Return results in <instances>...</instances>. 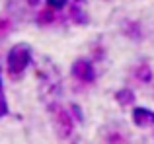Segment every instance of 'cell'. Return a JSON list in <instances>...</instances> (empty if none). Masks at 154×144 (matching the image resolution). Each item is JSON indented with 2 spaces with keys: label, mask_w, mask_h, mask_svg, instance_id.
Segmentation results:
<instances>
[{
  "label": "cell",
  "mask_w": 154,
  "mask_h": 144,
  "mask_svg": "<svg viewBox=\"0 0 154 144\" xmlns=\"http://www.w3.org/2000/svg\"><path fill=\"white\" fill-rule=\"evenodd\" d=\"M31 62V47L27 43L14 45L6 55V70L12 80H20Z\"/></svg>",
  "instance_id": "cell-1"
},
{
  "label": "cell",
  "mask_w": 154,
  "mask_h": 144,
  "mask_svg": "<svg viewBox=\"0 0 154 144\" xmlns=\"http://www.w3.org/2000/svg\"><path fill=\"white\" fill-rule=\"evenodd\" d=\"M37 78L39 84H41V90L45 92V95H57L60 88V76L59 70L55 68V64L49 61V58H43V62L37 66Z\"/></svg>",
  "instance_id": "cell-2"
},
{
  "label": "cell",
  "mask_w": 154,
  "mask_h": 144,
  "mask_svg": "<svg viewBox=\"0 0 154 144\" xmlns=\"http://www.w3.org/2000/svg\"><path fill=\"white\" fill-rule=\"evenodd\" d=\"M49 111L53 115V123H55V130L60 138H68L72 134V129H74V119L70 117L66 109H63L57 103H49Z\"/></svg>",
  "instance_id": "cell-3"
},
{
  "label": "cell",
  "mask_w": 154,
  "mask_h": 144,
  "mask_svg": "<svg viewBox=\"0 0 154 144\" xmlns=\"http://www.w3.org/2000/svg\"><path fill=\"white\" fill-rule=\"evenodd\" d=\"M70 74L74 76L78 82H82V84H92L96 80V68H94V64H92L90 58H84V57L76 58V61L72 62Z\"/></svg>",
  "instance_id": "cell-4"
},
{
  "label": "cell",
  "mask_w": 154,
  "mask_h": 144,
  "mask_svg": "<svg viewBox=\"0 0 154 144\" xmlns=\"http://www.w3.org/2000/svg\"><path fill=\"white\" fill-rule=\"evenodd\" d=\"M68 18L76 26H88L90 14H88V0H72L68 8Z\"/></svg>",
  "instance_id": "cell-5"
},
{
  "label": "cell",
  "mask_w": 154,
  "mask_h": 144,
  "mask_svg": "<svg viewBox=\"0 0 154 144\" xmlns=\"http://www.w3.org/2000/svg\"><path fill=\"white\" fill-rule=\"evenodd\" d=\"M133 123L139 129H148L154 125V111L148 107H135L133 109Z\"/></svg>",
  "instance_id": "cell-6"
},
{
  "label": "cell",
  "mask_w": 154,
  "mask_h": 144,
  "mask_svg": "<svg viewBox=\"0 0 154 144\" xmlns=\"http://www.w3.org/2000/svg\"><path fill=\"white\" fill-rule=\"evenodd\" d=\"M59 20H60V14H57V10H53V8H43L37 14L35 22H37L39 27H47V26H53V23H59Z\"/></svg>",
  "instance_id": "cell-7"
},
{
  "label": "cell",
  "mask_w": 154,
  "mask_h": 144,
  "mask_svg": "<svg viewBox=\"0 0 154 144\" xmlns=\"http://www.w3.org/2000/svg\"><path fill=\"white\" fill-rule=\"evenodd\" d=\"M115 101L119 103L121 107H129L135 103V92L131 88H121V90L115 92Z\"/></svg>",
  "instance_id": "cell-8"
},
{
  "label": "cell",
  "mask_w": 154,
  "mask_h": 144,
  "mask_svg": "<svg viewBox=\"0 0 154 144\" xmlns=\"http://www.w3.org/2000/svg\"><path fill=\"white\" fill-rule=\"evenodd\" d=\"M133 74H135V78L139 80V82H143V84H148L152 80V68L146 64V62H140L139 66H135Z\"/></svg>",
  "instance_id": "cell-9"
},
{
  "label": "cell",
  "mask_w": 154,
  "mask_h": 144,
  "mask_svg": "<svg viewBox=\"0 0 154 144\" xmlns=\"http://www.w3.org/2000/svg\"><path fill=\"white\" fill-rule=\"evenodd\" d=\"M103 144H129V138H127V134L121 133V130H111V133L105 134Z\"/></svg>",
  "instance_id": "cell-10"
},
{
  "label": "cell",
  "mask_w": 154,
  "mask_h": 144,
  "mask_svg": "<svg viewBox=\"0 0 154 144\" xmlns=\"http://www.w3.org/2000/svg\"><path fill=\"white\" fill-rule=\"evenodd\" d=\"M12 29H14L12 20L8 18V16H0V41H4V39L12 33Z\"/></svg>",
  "instance_id": "cell-11"
},
{
  "label": "cell",
  "mask_w": 154,
  "mask_h": 144,
  "mask_svg": "<svg viewBox=\"0 0 154 144\" xmlns=\"http://www.w3.org/2000/svg\"><path fill=\"white\" fill-rule=\"evenodd\" d=\"M123 33L127 35L129 39H140V23L139 22H129L125 26Z\"/></svg>",
  "instance_id": "cell-12"
},
{
  "label": "cell",
  "mask_w": 154,
  "mask_h": 144,
  "mask_svg": "<svg viewBox=\"0 0 154 144\" xmlns=\"http://www.w3.org/2000/svg\"><path fill=\"white\" fill-rule=\"evenodd\" d=\"M68 113H70V117H72V119H76L78 123H82V121H84L82 109H80V105H76V103H72V105H70V111H68Z\"/></svg>",
  "instance_id": "cell-13"
},
{
  "label": "cell",
  "mask_w": 154,
  "mask_h": 144,
  "mask_svg": "<svg viewBox=\"0 0 154 144\" xmlns=\"http://www.w3.org/2000/svg\"><path fill=\"white\" fill-rule=\"evenodd\" d=\"M47 4H49V8L59 12V10H63V8L68 4V0H47Z\"/></svg>",
  "instance_id": "cell-14"
},
{
  "label": "cell",
  "mask_w": 154,
  "mask_h": 144,
  "mask_svg": "<svg viewBox=\"0 0 154 144\" xmlns=\"http://www.w3.org/2000/svg\"><path fill=\"white\" fill-rule=\"evenodd\" d=\"M8 101H6V98H4V94H0V119L2 117H6L8 115Z\"/></svg>",
  "instance_id": "cell-15"
},
{
  "label": "cell",
  "mask_w": 154,
  "mask_h": 144,
  "mask_svg": "<svg viewBox=\"0 0 154 144\" xmlns=\"http://www.w3.org/2000/svg\"><path fill=\"white\" fill-rule=\"evenodd\" d=\"M92 58H94V61H102L103 58V47L102 45H96L94 53H92Z\"/></svg>",
  "instance_id": "cell-16"
},
{
  "label": "cell",
  "mask_w": 154,
  "mask_h": 144,
  "mask_svg": "<svg viewBox=\"0 0 154 144\" xmlns=\"http://www.w3.org/2000/svg\"><path fill=\"white\" fill-rule=\"evenodd\" d=\"M23 2H26V6L35 8V6H39V2H41V0H23Z\"/></svg>",
  "instance_id": "cell-17"
},
{
  "label": "cell",
  "mask_w": 154,
  "mask_h": 144,
  "mask_svg": "<svg viewBox=\"0 0 154 144\" xmlns=\"http://www.w3.org/2000/svg\"><path fill=\"white\" fill-rule=\"evenodd\" d=\"M0 94H2V76H0Z\"/></svg>",
  "instance_id": "cell-18"
}]
</instances>
